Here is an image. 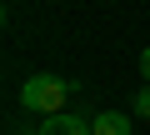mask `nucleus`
I'll list each match as a JSON object with an SVG mask.
<instances>
[{
	"instance_id": "nucleus-1",
	"label": "nucleus",
	"mask_w": 150,
	"mask_h": 135,
	"mask_svg": "<svg viewBox=\"0 0 150 135\" xmlns=\"http://www.w3.org/2000/svg\"><path fill=\"white\" fill-rule=\"evenodd\" d=\"M65 100H70V80H60V75H50V70L30 75V80L20 85V105L35 110V115H55V110H65Z\"/></svg>"
},
{
	"instance_id": "nucleus-2",
	"label": "nucleus",
	"mask_w": 150,
	"mask_h": 135,
	"mask_svg": "<svg viewBox=\"0 0 150 135\" xmlns=\"http://www.w3.org/2000/svg\"><path fill=\"white\" fill-rule=\"evenodd\" d=\"M40 135H90V120L70 115V110H55V115L40 120Z\"/></svg>"
},
{
	"instance_id": "nucleus-3",
	"label": "nucleus",
	"mask_w": 150,
	"mask_h": 135,
	"mask_svg": "<svg viewBox=\"0 0 150 135\" xmlns=\"http://www.w3.org/2000/svg\"><path fill=\"white\" fill-rule=\"evenodd\" d=\"M130 130H135V120L120 115V110H100L90 120V135H130Z\"/></svg>"
},
{
	"instance_id": "nucleus-4",
	"label": "nucleus",
	"mask_w": 150,
	"mask_h": 135,
	"mask_svg": "<svg viewBox=\"0 0 150 135\" xmlns=\"http://www.w3.org/2000/svg\"><path fill=\"white\" fill-rule=\"evenodd\" d=\"M135 115H140V120H150V85L135 95Z\"/></svg>"
},
{
	"instance_id": "nucleus-5",
	"label": "nucleus",
	"mask_w": 150,
	"mask_h": 135,
	"mask_svg": "<svg viewBox=\"0 0 150 135\" xmlns=\"http://www.w3.org/2000/svg\"><path fill=\"white\" fill-rule=\"evenodd\" d=\"M140 75H145V85H150V45L140 50Z\"/></svg>"
}]
</instances>
